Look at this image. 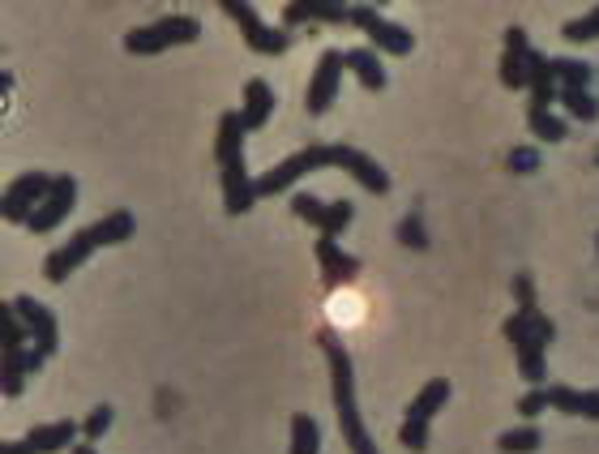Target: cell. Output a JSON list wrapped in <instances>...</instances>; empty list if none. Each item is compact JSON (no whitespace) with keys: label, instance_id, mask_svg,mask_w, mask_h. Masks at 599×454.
Wrapping results in <instances>:
<instances>
[{"label":"cell","instance_id":"1","mask_svg":"<svg viewBox=\"0 0 599 454\" xmlns=\"http://www.w3.org/2000/svg\"><path fill=\"white\" fill-rule=\"evenodd\" d=\"M322 167H342V172H347L351 180H360V189H369V193H390V172H386L373 154L355 151V147H347V142H330V147H304L300 154L283 159L278 167L262 172V176L253 180V189H258V198H274V193H287L300 176L322 172Z\"/></svg>","mask_w":599,"mask_h":454},{"label":"cell","instance_id":"2","mask_svg":"<svg viewBox=\"0 0 599 454\" xmlns=\"http://www.w3.org/2000/svg\"><path fill=\"white\" fill-rule=\"evenodd\" d=\"M322 352H326V365H330V390H334V416H338V429H342V442L351 454H382L364 416H360V394H355V365L347 356V348L334 339L330 330H322Z\"/></svg>","mask_w":599,"mask_h":454},{"label":"cell","instance_id":"3","mask_svg":"<svg viewBox=\"0 0 599 454\" xmlns=\"http://www.w3.org/2000/svg\"><path fill=\"white\" fill-rule=\"evenodd\" d=\"M134 211H112V215H103V219H95L90 227H82V231H73L61 249H52L48 257H43V279L48 283H65L73 270H82V262L95 253V249H108V244H125L129 236H134Z\"/></svg>","mask_w":599,"mask_h":454},{"label":"cell","instance_id":"4","mask_svg":"<svg viewBox=\"0 0 599 454\" xmlns=\"http://www.w3.org/2000/svg\"><path fill=\"white\" fill-rule=\"evenodd\" d=\"M245 121L240 112H223L219 134H214V159H219V180H223V211L227 215H245L258 202L253 176L245 167Z\"/></svg>","mask_w":599,"mask_h":454},{"label":"cell","instance_id":"5","mask_svg":"<svg viewBox=\"0 0 599 454\" xmlns=\"http://www.w3.org/2000/svg\"><path fill=\"white\" fill-rule=\"evenodd\" d=\"M201 39V22L189 13H172V17H159L154 26H137L125 35V52L129 56H159L167 48H185V43H198Z\"/></svg>","mask_w":599,"mask_h":454},{"label":"cell","instance_id":"6","mask_svg":"<svg viewBox=\"0 0 599 454\" xmlns=\"http://www.w3.org/2000/svg\"><path fill=\"white\" fill-rule=\"evenodd\" d=\"M446 403H450V381L446 378H433V381H424V386H420V394L411 399V407H407L402 429H399V442L411 454L428 451V442H433L428 425H433V416H437Z\"/></svg>","mask_w":599,"mask_h":454},{"label":"cell","instance_id":"7","mask_svg":"<svg viewBox=\"0 0 599 454\" xmlns=\"http://www.w3.org/2000/svg\"><path fill=\"white\" fill-rule=\"evenodd\" d=\"M501 335L514 343V361H519V378L527 381L532 390H544V381H548V361H544V352H548V343L539 339L532 330V321L523 317V313H510L506 317V326H501Z\"/></svg>","mask_w":599,"mask_h":454},{"label":"cell","instance_id":"8","mask_svg":"<svg viewBox=\"0 0 599 454\" xmlns=\"http://www.w3.org/2000/svg\"><path fill=\"white\" fill-rule=\"evenodd\" d=\"M223 13L240 26V35H245V43H249L253 52H262V56H283V52L291 48V30L270 26L266 17H258L253 4H245V0H223Z\"/></svg>","mask_w":599,"mask_h":454},{"label":"cell","instance_id":"9","mask_svg":"<svg viewBox=\"0 0 599 454\" xmlns=\"http://www.w3.org/2000/svg\"><path fill=\"white\" fill-rule=\"evenodd\" d=\"M52 185H57L52 172H26V176H17V180L4 189V198H0V215H4V224H30L35 211L48 202Z\"/></svg>","mask_w":599,"mask_h":454},{"label":"cell","instance_id":"10","mask_svg":"<svg viewBox=\"0 0 599 454\" xmlns=\"http://www.w3.org/2000/svg\"><path fill=\"white\" fill-rule=\"evenodd\" d=\"M291 211L304 219V224H313L326 240H338L351 219H355V202H347V198H338V202H322L317 193H291Z\"/></svg>","mask_w":599,"mask_h":454},{"label":"cell","instance_id":"11","mask_svg":"<svg viewBox=\"0 0 599 454\" xmlns=\"http://www.w3.org/2000/svg\"><path fill=\"white\" fill-rule=\"evenodd\" d=\"M351 22L373 39V48L377 52H390V56H407L411 48H415V35L399 26V22H386L373 4H351Z\"/></svg>","mask_w":599,"mask_h":454},{"label":"cell","instance_id":"12","mask_svg":"<svg viewBox=\"0 0 599 454\" xmlns=\"http://www.w3.org/2000/svg\"><path fill=\"white\" fill-rule=\"evenodd\" d=\"M9 304L17 308V317L26 321V330H30V339H35V356H39V361L57 356V348H61V326H57V313H52L48 304H39L35 297H13Z\"/></svg>","mask_w":599,"mask_h":454},{"label":"cell","instance_id":"13","mask_svg":"<svg viewBox=\"0 0 599 454\" xmlns=\"http://www.w3.org/2000/svg\"><path fill=\"white\" fill-rule=\"evenodd\" d=\"M342 74H347V52L326 48L322 61H317V70H313V81H309V99H304L309 116H326V112H330V103L338 99V81H342Z\"/></svg>","mask_w":599,"mask_h":454},{"label":"cell","instance_id":"14","mask_svg":"<svg viewBox=\"0 0 599 454\" xmlns=\"http://www.w3.org/2000/svg\"><path fill=\"white\" fill-rule=\"evenodd\" d=\"M77 206V180L73 176H57V185H52V193H48V202L35 211V219H30V231L35 236H48V231H57V227L68 219V211Z\"/></svg>","mask_w":599,"mask_h":454},{"label":"cell","instance_id":"15","mask_svg":"<svg viewBox=\"0 0 599 454\" xmlns=\"http://www.w3.org/2000/svg\"><path fill=\"white\" fill-rule=\"evenodd\" d=\"M317 266H322V279L330 283V288H342V283H355L360 279V257H351V253H342L338 249V240H326V236H317Z\"/></svg>","mask_w":599,"mask_h":454},{"label":"cell","instance_id":"16","mask_svg":"<svg viewBox=\"0 0 599 454\" xmlns=\"http://www.w3.org/2000/svg\"><path fill=\"white\" fill-rule=\"evenodd\" d=\"M527 61H532L527 30H523V26H510V30H506V52H501V81H506L510 90H523V86H527Z\"/></svg>","mask_w":599,"mask_h":454},{"label":"cell","instance_id":"17","mask_svg":"<svg viewBox=\"0 0 599 454\" xmlns=\"http://www.w3.org/2000/svg\"><path fill=\"white\" fill-rule=\"evenodd\" d=\"M527 90H532L527 112H552V103H557L552 56H544V52H535V48H532V61H527Z\"/></svg>","mask_w":599,"mask_h":454},{"label":"cell","instance_id":"18","mask_svg":"<svg viewBox=\"0 0 599 454\" xmlns=\"http://www.w3.org/2000/svg\"><path fill=\"white\" fill-rule=\"evenodd\" d=\"M270 116H274V90H270V81L266 77H249V81H245V108H240L245 134L266 129Z\"/></svg>","mask_w":599,"mask_h":454},{"label":"cell","instance_id":"19","mask_svg":"<svg viewBox=\"0 0 599 454\" xmlns=\"http://www.w3.org/2000/svg\"><path fill=\"white\" fill-rule=\"evenodd\" d=\"M82 438V425L73 420H52V425H35L26 433V442L35 446V454H61V451H73Z\"/></svg>","mask_w":599,"mask_h":454},{"label":"cell","instance_id":"20","mask_svg":"<svg viewBox=\"0 0 599 454\" xmlns=\"http://www.w3.org/2000/svg\"><path fill=\"white\" fill-rule=\"evenodd\" d=\"M548 407L578 416V420H599V390H574V386H548Z\"/></svg>","mask_w":599,"mask_h":454},{"label":"cell","instance_id":"21","mask_svg":"<svg viewBox=\"0 0 599 454\" xmlns=\"http://www.w3.org/2000/svg\"><path fill=\"white\" fill-rule=\"evenodd\" d=\"M347 70L355 74V81H360L364 90H386V81H390L377 48H351V52H347Z\"/></svg>","mask_w":599,"mask_h":454},{"label":"cell","instance_id":"22","mask_svg":"<svg viewBox=\"0 0 599 454\" xmlns=\"http://www.w3.org/2000/svg\"><path fill=\"white\" fill-rule=\"evenodd\" d=\"M43 361L35 356V348L30 352H4V399H22V390H26V374H35Z\"/></svg>","mask_w":599,"mask_h":454},{"label":"cell","instance_id":"23","mask_svg":"<svg viewBox=\"0 0 599 454\" xmlns=\"http://www.w3.org/2000/svg\"><path fill=\"white\" fill-rule=\"evenodd\" d=\"M287 454H322V429L313 416H291V446Z\"/></svg>","mask_w":599,"mask_h":454},{"label":"cell","instance_id":"24","mask_svg":"<svg viewBox=\"0 0 599 454\" xmlns=\"http://www.w3.org/2000/svg\"><path fill=\"white\" fill-rule=\"evenodd\" d=\"M552 77H557V90H587V81L596 77V70L587 61L561 56V61H552Z\"/></svg>","mask_w":599,"mask_h":454},{"label":"cell","instance_id":"25","mask_svg":"<svg viewBox=\"0 0 599 454\" xmlns=\"http://www.w3.org/2000/svg\"><path fill=\"white\" fill-rule=\"evenodd\" d=\"M544 446V433L535 429V425H519V429H506L501 438H497V451L501 454H535Z\"/></svg>","mask_w":599,"mask_h":454},{"label":"cell","instance_id":"26","mask_svg":"<svg viewBox=\"0 0 599 454\" xmlns=\"http://www.w3.org/2000/svg\"><path fill=\"white\" fill-rule=\"evenodd\" d=\"M112 420H116V407H112V403H95V407L82 416V442L95 446V442L112 429Z\"/></svg>","mask_w":599,"mask_h":454},{"label":"cell","instance_id":"27","mask_svg":"<svg viewBox=\"0 0 599 454\" xmlns=\"http://www.w3.org/2000/svg\"><path fill=\"white\" fill-rule=\"evenodd\" d=\"M557 99L574 121H596L599 116V99L591 90H557Z\"/></svg>","mask_w":599,"mask_h":454},{"label":"cell","instance_id":"28","mask_svg":"<svg viewBox=\"0 0 599 454\" xmlns=\"http://www.w3.org/2000/svg\"><path fill=\"white\" fill-rule=\"evenodd\" d=\"M527 125H532V134L539 142H565L570 138V125L561 116H552V112H527Z\"/></svg>","mask_w":599,"mask_h":454},{"label":"cell","instance_id":"29","mask_svg":"<svg viewBox=\"0 0 599 454\" xmlns=\"http://www.w3.org/2000/svg\"><path fill=\"white\" fill-rule=\"evenodd\" d=\"M561 35H565L570 43H591V39H599V4L591 9V13H583V17L565 22V26H561Z\"/></svg>","mask_w":599,"mask_h":454},{"label":"cell","instance_id":"30","mask_svg":"<svg viewBox=\"0 0 599 454\" xmlns=\"http://www.w3.org/2000/svg\"><path fill=\"white\" fill-rule=\"evenodd\" d=\"M26 339H30V330H26V321L17 317V308L4 301V352H26Z\"/></svg>","mask_w":599,"mask_h":454},{"label":"cell","instance_id":"31","mask_svg":"<svg viewBox=\"0 0 599 454\" xmlns=\"http://www.w3.org/2000/svg\"><path fill=\"white\" fill-rule=\"evenodd\" d=\"M395 236H399L407 249H428V231H424V219H420V215H407Z\"/></svg>","mask_w":599,"mask_h":454},{"label":"cell","instance_id":"32","mask_svg":"<svg viewBox=\"0 0 599 454\" xmlns=\"http://www.w3.org/2000/svg\"><path fill=\"white\" fill-rule=\"evenodd\" d=\"M506 167L519 172V176H532V172H539V151L535 147H514L506 154Z\"/></svg>","mask_w":599,"mask_h":454},{"label":"cell","instance_id":"33","mask_svg":"<svg viewBox=\"0 0 599 454\" xmlns=\"http://www.w3.org/2000/svg\"><path fill=\"white\" fill-rule=\"evenodd\" d=\"M514 407H519V416H523L527 425H535V416H539V412H548V386H544V390H527Z\"/></svg>","mask_w":599,"mask_h":454},{"label":"cell","instance_id":"34","mask_svg":"<svg viewBox=\"0 0 599 454\" xmlns=\"http://www.w3.org/2000/svg\"><path fill=\"white\" fill-rule=\"evenodd\" d=\"M309 9H313V22H351L347 4H309Z\"/></svg>","mask_w":599,"mask_h":454},{"label":"cell","instance_id":"35","mask_svg":"<svg viewBox=\"0 0 599 454\" xmlns=\"http://www.w3.org/2000/svg\"><path fill=\"white\" fill-rule=\"evenodd\" d=\"M304 22H313V9L309 4H283V26L291 30V26H304Z\"/></svg>","mask_w":599,"mask_h":454},{"label":"cell","instance_id":"36","mask_svg":"<svg viewBox=\"0 0 599 454\" xmlns=\"http://www.w3.org/2000/svg\"><path fill=\"white\" fill-rule=\"evenodd\" d=\"M0 454H35V446L22 438V442H4V446H0Z\"/></svg>","mask_w":599,"mask_h":454},{"label":"cell","instance_id":"37","mask_svg":"<svg viewBox=\"0 0 599 454\" xmlns=\"http://www.w3.org/2000/svg\"><path fill=\"white\" fill-rule=\"evenodd\" d=\"M68 454H95V446H86V442H77V446H73V451Z\"/></svg>","mask_w":599,"mask_h":454},{"label":"cell","instance_id":"38","mask_svg":"<svg viewBox=\"0 0 599 454\" xmlns=\"http://www.w3.org/2000/svg\"><path fill=\"white\" fill-rule=\"evenodd\" d=\"M596 249H599V236H596Z\"/></svg>","mask_w":599,"mask_h":454}]
</instances>
